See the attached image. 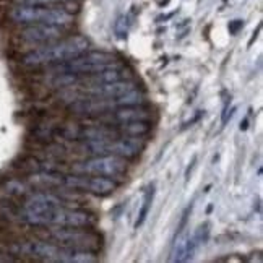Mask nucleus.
<instances>
[{"mask_svg":"<svg viewBox=\"0 0 263 263\" xmlns=\"http://www.w3.org/2000/svg\"><path fill=\"white\" fill-rule=\"evenodd\" d=\"M89 47V41L83 36H72L68 39H62L59 43H49L33 52H29L23 57V64L29 67L47 65L54 62H67L78 55L85 54Z\"/></svg>","mask_w":263,"mask_h":263,"instance_id":"obj_1","label":"nucleus"},{"mask_svg":"<svg viewBox=\"0 0 263 263\" xmlns=\"http://www.w3.org/2000/svg\"><path fill=\"white\" fill-rule=\"evenodd\" d=\"M114 119L119 120V122H138V120H148L151 119L149 110L143 109L141 106H127V107H120L119 110H116Z\"/></svg>","mask_w":263,"mask_h":263,"instance_id":"obj_11","label":"nucleus"},{"mask_svg":"<svg viewBox=\"0 0 263 263\" xmlns=\"http://www.w3.org/2000/svg\"><path fill=\"white\" fill-rule=\"evenodd\" d=\"M16 5H41V7H47V5H54V4H64V2H70V0H15Z\"/></svg>","mask_w":263,"mask_h":263,"instance_id":"obj_15","label":"nucleus"},{"mask_svg":"<svg viewBox=\"0 0 263 263\" xmlns=\"http://www.w3.org/2000/svg\"><path fill=\"white\" fill-rule=\"evenodd\" d=\"M116 189H117V182H114L110 177H104V176L85 177V192H89L93 195L107 197L110 194H114Z\"/></svg>","mask_w":263,"mask_h":263,"instance_id":"obj_10","label":"nucleus"},{"mask_svg":"<svg viewBox=\"0 0 263 263\" xmlns=\"http://www.w3.org/2000/svg\"><path fill=\"white\" fill-rule=\"evenodd\" d=\"M75 171L80 174L88 176H104L116 179L127 173V161L116 155H98L85 163L75 166Z\"/></svg>","mask_w":263,"mask_h":263,"instance_id":"obj_4","label":"nucleus"},{"mask_svg":"<svg viewBox=\"0 0 263 263\" xmlns=\"http://www.w3.org/2000/svg\"><path fill=\"white\" fill-rule=\"evenodd\" d=\"M114 31L117 34V37H125L127 31H128V16L122 15L117 18V22L114 25Z\"/></svg>","mask_w":263,"mask_h":263,"instance_id":"obj_14","label":"nucleus"},{"mask_svg":"<svg viewBox=\"0 0 263 263\" xmlns=\"http://www.w3.org/2000/svg\"><path fill=\"white\" fill-rule=\"evenodd\" d=\"M15 23L22 25H36V23H46V25H57V26H67L73 23V13L67 12L65 8H54V7H41V5H16L12 13H10Z\"/></svg>","mask_w":263,"mask_h":263,"instance_id":"obj_2","label":"nucleus"},{"mask_svg":"<svg viewBox=\"0 0 263 263\" xmlns=\"http://www.w3.org/2000/svg\"><path fill=\"white\" fill-rule=\"evenodd\" d=\"M135 83L130 82V80H119V82H110V83H98L86 88L85 91L88 95L101 98V99H109V98H117L124 93L135 89Z\"/></svg>","mask_w":263,"mask_h":263,"instance_id":"obj_8","label":"nucleus"},{"mask_svg":"<svg viewBox=\"0 0 263 263\" xmlns=\"http://www.w3.org/2000/svg\"><path fill=\"white\" fill-rule=\"evenodd\" d=\"M197 242L194 239V236H189L185 231H180L176 234L173 249H171V261H187L189 258H192L194 252L197 249Z\"/></svg>","mask_w":263,"mask_h":263,"instance_id":"obj_9","label":"nucleus"},{"mask_svg":"<svg viewBox=\"0 0 263 263\" xmlns=\"http://www.w3.org/2000/svg\"><path fill=\"white\" fill-rule=\"evenodd\" d=\"M239 26H242V22H239V20H237V25H232V26H231V31H232V33H236Z\"/></svg>","mask_w":263,"mask_h":263,"instance_id":"obj_16","label":"nucleus"},{"mask_svg":"<svg viewBox=\"0 0 263 263\" xmlns=\"http://www.w3.org/2000/svg\"><path fill=\"white\" fill-rule=\"evenodd\" d=\"M153 198H155V184L148 185V189L145 190V197H143V203H141V208L138 211V218L135 222V228L138 229L140 226H143V222L148 218V213L151 210V205H153Z\"/></svg>","mask_w":263,"mask_h":263,"instance_id":"obj_12","label":"nucleus"},{"mask_svg":"<svg viewBox=\"0 0 263 263\" xmlns=\"http://www.w3.org/2000/svg\"><path fill=\"white\" fill-rule=\"evenodd\" d=\"M96 216L86 210L59 206L50 218V226L59 228H95Z\"/></svg>","mask_w":263,"mask_h":263,"instance_id":"obj_5","label":"nucleus"},{"mask_svg":"<svg viewBox=\"0 0 263 263\" xmlns=\"http://www.w3.org/2000/svg\"><path fill=\"white\" fill-rule=\"evenodd\" d=\"M62 34H64V26L36 23L25 29L22 33V39L29 44H49L60 39Z\"/></svg>","mask_w":263,"mask_h":263,"instance_id":"obj_6","label":"nucleus"},{"mask_svg":"<svg viewBox=\"0 0 263 263\" xmlns=\"http://www.w3.org/2000/svg\"><path fill=\"white\" fill-rule=\"evenodd\" d=\"M145 148V143L138 137H124V138H109L106 145V155H116L124 159L137 158Z\"/></svg>","mask_w":263,"mask_h":263,"instance_id":"obj_7","label":"nucleus"},{"mask_svg":"<svg viewBox=\"0 0 263 263\" xmlns=\"http://www.w3.org/2000/svg\"><path fill=\"white\" fill-rule=\"evenodd\" d=\"M50 237L60 247L75 250L98 252L103 244L101 236L91 231V228H59L50 232Z\"/></svg>","mask_w":263,"mask_h":263,"instance_id":"obj_3","label":"nucleus"},{"mask_svg":"<svg viewBox=\"0 0 263 263\" xmlns=\"http://www.w3.org/2000/svg\"><path fill=\"white\" fill-rule=\"evenodd\" d=\"M120 130L128 137H141L151 130V124L145 122V120H138V122H124Z\"/></svg>","mask_w":263,"mask_h":263,"instance_id":"obj_13","label":"nucleus"}]
</instances>
